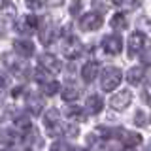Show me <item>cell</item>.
Segmentation results:
<instances>
[{"label": "cell", "instance_id": "cell-1", "mask_svg": "<svg viewBox=\"0 0 151 151\" xmlns=\"http://www.w3.org/2000/svg\"><path fill=\"white\" fill-rule=\"evenodd\" d=\"M121 79H123L121 70L117 66H108V68H104V72L100 76V87L104 91H113L121 83Z\"/></svg>", "mask_w": 151, "mask_h": 151}, {"label": "cell", "instance_id": "cell-2", "mask_svg": "<svg viewBox=\"0 0 151 151\" xmlns=\"http://www.w3.org/2000/svg\"><path fill=\"white\" fill-rule=\"evenodd\" d=\"M2 60L6 63V66H8V68L12 70L15 76H25L27 70H28V66L23 63L21 59H17L15 55H12V53H4V55H2Z\"/></svg>", "mask_w": 151, "mask_h": 151}, {"label": "cell", "instance_id": "cell-3", "mask_svg": "<svg viewBox=\"0 0 151 151\" xmlns=\"http://www.w3.org/2000/svg\"><path fill=\"white\" fill-rule=\"evenodd\" d=\"M102 27V17L98 15L96 12H89L85 13V15L79 19V28L81 30H98V28Z\"/></svg>", "mask_w": 151, "mask_h": 151}, {"label": "cell", "instance_id": "cell-4", "mask_svg": "<svg viewBox=\"0 0 151 151\" xmlns=\"http://www.w3.org/2000/svg\"><path fill=\"white\" fill-rule=\"evenodd\" d=\"M81 49H83L81 42L74 36L66 38V42L63 45V53H64V57H68V59H78V57L81 55Z\"/></svg>", "mask_w": 151, "mask_h": 151}, {"label": "cell", "instance_id": "cell-5", "mask_svg": "<svg viewBox=\"0 0 151 151\" xmlns=\"http://www.w3.org/2000/svg\"><path fill=\"white\" fill-rule=\"evenodd\" d=\"M132 102V93L130 91H119L117 94H113L111 100H110V106L113 108V110H125V108H129V104Z\"/></svg>", "mask_w": 151, "mask_h": 151}, {"label": "cell", "instance_id": "cell-6", "mask_svg": "<svg viewBox=\"0 0 151 151\" xmlns=\"http://www.w3.org/2000/svg\"><path fill=\"white\" fill-rule=\"evenodd\" d=\"M102 47L108 55H117L123 51V42L117 34H111V36H106L102 40Z\"/></svg>", "mask_w": 151, "mask_h": 151}, {"label": "cell", "instance_id": "cell-7", "mask_svg": "<svg viewBox=\"0 0 151 151\" xmlns=\"http://www.w3.org/2000/svg\"><path fill=\"white\" fill-rule=\"evenodd\" d=\"M40 68H44L45 72H60V60L57 59L55 55H51V53H44V55H40Z\"/></svg>", "mask_w": 151, "mask_h": 151}, {"label": "cell", "instance_id": "cell-8", "mask_svg": "<svg viewBox=\"0 0 151 151\" xmlns=\"http://www.w3.org/2000/svg\"><path fill=\"white\" fill-rule=\"evenodd\" d=\"M13 49H15V55H19V57H32L34 44L30 40H15L13 42Z\"/></svg>", "mask_w": 151, "mask_h": 151}, {"label": "cell", "instance_id": "cell-9", "mask_svg": "<svg viewBox=\"0 0 151 151\" xmlns=\"http://www.w3.org/2000/svg\"><path fill=\"white\" fill-rule=\"evenodd\" d=\"M140 49H144V34L136 30L129 38V57H134Z\"/></svg>", "mask_w": 151, "mask_h": 151}, {"label": "cell", "instance_id": "cell-10", "mask_svg": "<svg viewBox=\"0 0 151 151\" xmlns=\"http://www.w3.org/2000/svg\"><path fill=\"white\" fill-rule=\"evenodd\" d=\"M98 70H100V66H98V63H87V64H83V68H81V78H83V81H87V83H91L94 78L98 76Z\"/></svg>", "mask_w": 151, "mask_h": 151}, {"label": "cell", "instance_id": "cell-11", "mask_svg": "<svg viewBox=\"0 0 151 151\" xmlns=\"http://www.w3.org/2000/svg\"><path fill=\"white\" fill-rule=\"evenodd\" d=\"M85 108H87V111L89 113H98L104 108V100H102V96L100 94H91V96L87 98V102H85Z\"/></svg>", "mask_w": 151, "mask_h": 151}, {"label": "cell", "instance_id": "cell-12", "mask_svg": "<svg viewBox=\"0 0 151 151\" xmlns=\"http://www.w3.org/2000/svg\"><path fill=\"white\" fill-rule=\"evenodd\" d=\"M119 136H121V140L125 142L127 147H134V145L142 144V136L138 134V132H127V130L119 129Z\"/></svg>", "mask_w": 151, "mask_h": 151}, {"label": "cell", "instance_id": "cell-13", "mask_svg": "<svg viewBox=\"0 0 151 151\" xmlns=\"http://www.w3.org/2000/svg\"><path fill=\"white\" fill-rule=\"evenodd\" d=\"M27 108H28V111H30L32 115H40V113H42V108H44V102H42V98L38 96V94H28Z\"/></svg>", "mask_w": 151, "mask_h": 151}, {"label": "cell", "instance_id": "cell-14", "mask_svg": "<svg viewBox=\"0 0 151 151\" xmlns=\"http://www.w3.org/2000/svg\"><path fill=\"white\" fill-rule=\"evenodd\" d=\"M144 68H140V66H132V68L127 72V81L130 85H138L142 83V79H144Z\"/></svg>", "mask_w": 151, "mask_h": 151}, {"label": "cell", "instance_id": "cell-15", "mask_svg": "<svg viewBox=\"0 0 151 151\" xmlns=\"http://www.w3.org/2000/svg\"><path fill=\"white\" fill-rule=\"evenodd\" d=\"M57 38V28L51 25V23H47V27L42 30V34H40V40H42V44L44 45H49L51 42H53Z\"/></svg>", "mask_w": 151, "mask_h": 151}, {"label": "cell", "instance_id": "cell-16", "mask_svg": "<svg viewBox=\"0 0 151 151\" xmlns=\"http://www.w3.org/2000/svg\"><path fill=\"white\" fill-rule=\"evenodd\" d=\"M25 145L28 149H36V147H40L42 145V140H40V136H38V132L34 129H30V130H27V136H25Z\"/></svg>", "mask_w": 151, "mask_h": 151}, {"label": "cell", "instance_id": "cell-17", "mask_svg": "<svg viewBox=\"0 0 151 151\" xmlns=\"http://www.w3.org/2000/svg\"><path fill=\"white\" fill-rule=\"evenodd\" d=\"M38 25H40V21H38V17L34 15H27V17H23V21H21V25H19V28H21L23 32H28V30H34V28H38Z\"/></svg>", "mask_w": 151, "mask_h": 151}, {"label": "cell", "instance_id": "cell-18", "mask_svg": "<svg viewBox=\"0 0 151 151\" xmlns=\"http://www.w3.org/2000/svg\"><path fill=\"white\" fill-rule=\"evenodd\" d=\"M110 25L115 28V30H125V28L129 27L127 15H125V13H115V15H113V19L110 21Z\"/></svg>", "mask_w": 151, "mask_h": 151}, {"label": "cell", "instance_id": "cell-19", "mask_svg": "<svg viewBox=\"0 0 151 151\" xmlns=\"http://www.w3.org/2000/svg\"><path fill=\"white\" fill-rule=\"evenodd\" d=\"M0 142H2L4 145H13L17 142V132L12 130V129H4L0 132Z\"/></svg>", "mask_w": 151, "mask_h": 151}, {"label": "cell", "instance_id": "cell-20", "mask_svg": "<svg viewBox=\"0 0 151 151\" xmlns=\"http://www.w3.org/2000/svg\"><path fill=\"white\" fill-rule=\"evenodd\" d=\"M78 96H79V89H78V87H72V85H68V87L63 89V100H66V102H74V100H78Z\"/></svg>", "mask_w": 151, "mask_h": 151}, {"label": "cell", "instance_id": "cell-21", "mask_svg": "<svg viewBox=\"0 0 151 151\" xmlns=\"http://www.w3.org/2000/svg\"><path fill=\"white\" fill-rule=\"evenodd\" d=\"M42 91H44V94H47V96H53V94H57V91H59V83L51 79V81L42 85Z\"/></svg>", "mask_w": 151, "mask_h": 151}, {"label": "cell", "instance_id": "cell-22", "mask_svg": "<svg viewBox=\"0 0 151 151\" xmlns=\"http://www.w3.org/2000/svg\"><path fill=\"white\" fill-rule=\"evenodd\" d=\"M66 117H70V119H83V110L81 108H78V106H70V108H66Z\"/></svg>", "mask_w": 151, "mask_h": 151}, {"label": "cell", "instance_id": "cell-23", "mask_svg": "<svg viewBox=\"0 0 151 151\" xmlns=\"http://www.w3.org/2000/svg\"><path fill=\"white\" fill-rule=\"evenodd\" d=\"M51 151H74V149H72L70 144H66L63 140H57V142H53V145H51Z\"/></svg>", "mask_w": 151, "mask_h": 151}, {"label": "cell", "instance_id": "cell-24", "mask_svg": "<svg viewBox=\"0 0 151 151\" xmlns=\"http://www.w3.org/2000/svg\"><path fill=\"white\" fill-rule=\"evenodd\" d=\"M15 125H17V129H21V130H30L32 129V127H30V121H28L27 115L17 117V119H15Z\"/></svg>", "mask_w": 151, "mask_h": 151}, {"label": "cell", "instance_id": "cell-25", "mask_svg": "<svg viewBox=\"0 0 151 151\" xmlns=\"http://www.w3.org/2000/svg\"><path fill=\"white\" fill-rule=\"evenodd\" d=\"M34 78H36V81H38V83H42V85L47 83V81H51L49 76L45 74V70H44V68H38L36 72H34Z\"/></svg>", "mask_w": 151, "mask_h": 151}, {"label": "cell", "instance_id": "cell-26", "mask_svg": "<svg viewBox=\"0 0 151 151\" xmlns=\"http://www.w3.org/2000/svg\"><path fill=\"white\" fill-rule=\"evenodd\" d=\"M63 132L66 136H70V138H76V136L79 134V129L76 125H66V127H63Z\"/></svg>", "mask_w": 151, "mask_h": 151}, {"label": "cell", "instance_id": "cell-27", "mask_svg": "<svg viewBox=\"0 0 151 151\" xmlns=\"http://www.w3.org/2000/svg\"><path fill=\"white\" fill-rule=\"evenodd\" d=\"M140 59H142V64L151 66V47H145V49H142Z\"/></svg>", "mask_w": 151, "mask_h": 151}, {"label": "cell", "instance_id": "cell-28", "mask_svg": "<svg viewBox=\"0 0 151 151\" xmlns=\"http://www.w3.org/2000/svg\"><path fill=\"white\" fill-rule=\"evenodd\" d=\"M25 4H27V8L34 9V12H38V9L44 8V0H25Z\"/></svg>", "mask_w": 151, "mask_h": 151}, {"label": "cell", "instance_id": "cell-29", "mask_svg": "<svg viewBox=\"0 0 151 151\" xmlns=\"http://www.w3.org/2000/svg\"><path fill=\"white\" fill-rule=\"evenodd\" d=\"M81 8H83V2H81V0H74L72 6H70V13H72V15H78V13L81 12Z\"/></svg>", "mask_w": 151, "mask_h": 151}, {"label": "cell", "instance_id": "cell-30", "mask_svg": "<svg viewBox=\"0 0 151 151\" xmlns=\"http://www.w3.org/2000/svg\"><path fill=\"white\" fill-rule=\"evenodd\" d=\"M134 121H136V125H138V127H145V113L144 111H138V113H136V117H134Z\"/></svg>", "mask_w": 151, "mask_h": 151}, {"label": "cell", "instance_id": "cell-31", "mask_svg": "<svg viewBox=\"0 0 151 151\" xmlns=\"http://www.w3.org/2000/svg\"><path fill=\"white\" fill-rule=\"evenodd\" d=\"M8 85H9V78H8V76L2 72V70H0V89L8 87Z\"/></svg>", "mask_w": 151, "mask_h": 151}, {"label": "cell", "instance_id": "cell-32", "mask_svg": "<svg viewBox=\"0 0 151 151\" xmlns=\"http://www.w3.org/2000/svg\"><path fill=\"white\" fill-rule=\"evenodd\" d=\"M47 2H49L51 6H60V4H63V0H47Z\"/></svg>", "mask_w": 151, "mask_h": 151}, {"label": "cell", "instance_id": "cell-33", "mask_svg": "<svg viewBox=\"0 0 151 151\" xmlns=\"http://www.w3.org/2000/svg\"><path fill=\"white\" fill-rule=\"evenodd\" d=\"M145 91H147V94H151V81L147 83V89H145Z\"/></svg>", "mask_w": 151, "mask_h": 151}, {"label": "cell", "instance_id": "cell-34", "mask_svg": "<svg viewBox=\"0 0 151 151\" xmlns=\"http://www.w3.org/2000/svg\"><path fill=\"white\" fill-rule=\"evenodd\" d=\"M113 4H121V2H125V0H111Z\"/></svg>", "mask_w": 151, "mask_h": 151}, {"label": "cell", "instance_id": "cell-35", "mask_svg": "<svg viewBox=\"0 0 151 151\" xmlns=\"http://www.w3.org/2000/svg\"><path fill=\"white\" fill-rule=\"evenodd\" d=\"M0 4H2V6H6V4H8V0H0Z\"/></svg>", "mask_w": 151, "mask_h": 151}, {"label": "cell", "instance_id": "cell-36", "mask_svg": "<svg viewBox=\"0 0 151 151\" xmlns=\"http://www.w3.org/2000/svg\"><path fill=\"white\" fill-rule=\"evenodd\" d=\"M79 151H87V149H79Z\"/></svg>", "mask_w": 151, "mask_h": 151}]
</instances>
